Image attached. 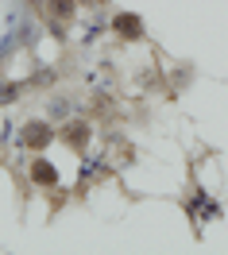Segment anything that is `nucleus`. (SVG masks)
<instances>
[{"label":"nucleus","instance_id":"nucleus-1","mask_svg":"<svg viewBox=\"0 0 228 255\" xmlns=\"http://www.w3.org/2000/svg\"><path fill=\"white\" fill-rule=\"evenodd\" d=\"M54 135H58V131L50 128V120H23V128H19V147H23V151H47Z\"/></svg>","mask_w":228,"mask_h":255},{"label":"nucleus","instance_id":"nucleus-2","mask_svg":"<svg viewBox=\"0 0 228 255\" xmlns=\"http://www.w3.org/2000/svg\"><path fill=\"white\" fill-rule=\"evenodd\" d=\"M58 139H62L66 147H74V151H85L89 139H93V128H89V120H82V116H70V120H62V128H58Z\"/></svg>","mask_w":228,"mask_h":255},{"label":"nucleus","instance_id":"nucleus-3","mask_svg":"<svg viewBox=\"0 0 228 255\" xmlns=\"http://www.w3.org/2000/svg\"><path fill=\"white\" fill-rule=\"evenodd\" d=\"M27 178H31L39 190H54V186H58V170H54V166H50V159H43V155H35V159H31Z\"/></svg>","mask_w":228,"mask_h":255},{"label":"nucleus","instance_id":"nucleus-4","mask_svg":"<svg viewBox=\"0 0 228 255\" xmlns=\"http://www.w3.org/2000/svg\"><path fill=\"white\" fill-rule=\"evenodd\" d=\"M113 35L135 43V39H143V19L135 16V12H116L113 16Z\"/></svg>","mask_w":228,"mask_h":255},{"label":"nucleus","instance_id":"nucleus-5","mask_svg":"<svg viewBox=\"0 0 228 255\" xmlns=\"http://www.w3.org/2000/svg\"><path fill=\"white\" fill-rule=\"evenodd\" d=\"M89 116H97L101 124H116V120H120L116 101H113L109 93H97V97H93V109H89Z\"/></svg>","mask_w":228,"mask_h":255},{"label":"nucleus","instance_id":"nucleus-6","mask_svg":"<svg viewBox=\"0 0 228 255\" xmlns=\"http://www.w3.org/2000/svg\"><path fill=\"white\" fill-rule=\"evenodd\" d=\"M74 12H78V0H47V16H50V19L70 23V19H74Z\"/></svg>","mask_w":228,"mask_h":255},{"label":"nucleus","instance_id":"nucleus-7","mask_svg":"<svg viewBox=\"0 0 228 255\" xmlns=\"http://www.w3.org/2000/svg\"><path fill=\"white\" fill-rule=\"evenodd\" d=\"M74 109H82V105H78V101H70V97H54V101H50V120H58V124H62V120H70V112Z\"/></svg>","mask_w":228,"mask_h":255},{"label":"nucleus","instance_id":"nucleus-8","mask_svg":"<svg viewBox=\"0 0 228 255\" xmlns=\"http://www.w3.org/2000/svg\"><path fill=\"white\" fill-rule=\"evenodd\" d=\"M27 85H19V81H4L0 85V105H12V101H19V93H23Z\"/></svg>","mask_w":228,"mask_h":255},{"label":"nucleus","instance_id":"nucleus-9","mask_svg":"<svg viewBox=\"0 0 228 255\" xmlns=\"http://www.w3.org/2000/svg\"><path fill=\"white\" fill-rule=\"evenodd\" d=\"M54 78H58L54 70H39V74H35V78L27 81V85H54Z\"/></svg>","mask_w":228,"mask_h":255},{"label":"nucleus","instance_id":"nucleus-10","mask_svg":"<svg viewBox=\"0 0 228 255\" xmlns=\"http://www.w3.org/2000/svg\"><path fill=\"white\" fill-rule=\"evenodd\" d=\"M78 4H89V8H97V4H105V0H78Z\"/></svg>","mask_w":228,"mask_h":255}]
</instances>
